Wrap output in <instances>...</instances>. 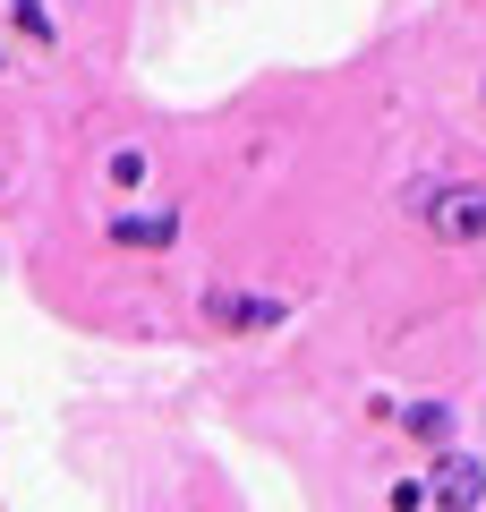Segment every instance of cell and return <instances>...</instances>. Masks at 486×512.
Here are the masks:
<instances>
[{"instance_id": "1", "label": "cell", "mask_w": 486, "mask_h": 512, "mask_svg": "<svg viewBox=\"0 0 486 512\" xmlns=\"http://www.w3.org/2000/svg\"><path fill=\"white\" fill-rule=\"evenodd\" d=\"M197 325L214 333V342H265V333L299 325V299L290 291H256V282H214V291L197 299Z\"/></svg>"}, {"instance_id": "2", "label": "cell", "mask_w": 486, "mask_h": 512, "mask_svg": "<svg viewBox=\"0 0 486 512\" xmlns=\"http://www.w3.org/2000/svg\"><path fill=\"white\" fill-rule=\"evenodd\" d=\"M188 239V205L180 197H120L103 214V248L111 256H180Z\"/></svg>"}, {"instance_id": "3", "label": "cell", "mask_w": 486, "mask_h": 512, "mask_svg": "<svg viewBox=\"0 0 486 512\" xmlns=\"http://www.w3.org/2000/svg\"><path fill=\"white\" fill-rule=\"evenodd\" d=\"M418 478H427V512H486V453L469 444L418 453Z\"/></svg>"}, {"instance_id": "4", "label": "cell", "mask_w": 486, "mask_h": 512, "mask_svg": "<svg viewBox=\"0 0 486 512\" xmlns=\"http://www.w3.org/2000/svg\"><path fill=\"white\" fill-rule=\"evenodd\" d=\"M427 239L444 256H486V180H444V197L427 205Z\"/></svg>"}, {"instance_id": "5", "label": "cell", "mask_w": 486, "mask_h": 512, "mask_svg": "<svg viewBox=\"0 0 486 512\" xmlns=\"http://www.w3.org/2000/svg\"><path fill=\"white\" fill-rule=\"evenodd\" d=\"M393 436L410 444V461L418 453H444V444H461V402H452V393H401Z\"/></svg>"}, {"instance_id": "6", "label": "cell", "mask_w": 486, "mask_h": 512, "mask_svg": "<svg viewBox=\"0 0 486 512\" xmlns=\"http://www.w3.org/2000/svg\"><path fill=\"white\" fill-rule=\"evenodd\" d=\"M94 180H103L111 197H154L162 163H154V146H145V137H111V146H103V163H94Z\"/></svg>"}, {"instance_id": "7", "label": "cell", "mask_w": 486, "mask_h": 512, "mask_svg": "<svg viewBox=\"0 0 486 512\" xmlns=\"http://www.w3.org/2000/svg\"><path fill=\"white\" fill-rule=\"evenodd\" d=\"M0 35L18 43V52L52 60L60 52V9H52V0H0Z\"/></svg>"}, {"instance_id": "8", "label": "cell", "mask_w": 486, "mask_h": 512, "mask_svg": "<svg viewBox=\"0 0 486 512\" xmlns=\"http://www.w3.org/2000/svg\"><path fill=\"white\" fill-rule=\"evenodd\" d=\"M444 180H452V171H410V180H401V197H393V205H401V214H410V222H427V205L444 197Z\"/></svg>"}, {"instance_id": "9", "label": "cell", "mask_w": 486, "mask_h": 512, "mask_svg": "<svg viewBox=\"0 0 486 512\" xmlns=\"http://www.w3.org/2000/svg\"><path fill=\"white\" fill-rule=\"evenodd\" d=\"M384 512H427V478H418V470H393V478H384Z\"/></svg>"}, {"instance_id": "10", "label": "cell", "mask_w": 486, "mask_h": 512, "mask_svg": "<svg viewBox=\"0 0 486 512\" xmlns=\"http://www.w3.org/2000/svg\"><path fill=\"white\" fill-rule=\"evenodd\" d=\"M359 410H367V427H393V410H401V393H393V384H376V393H367Z\"/></svg>"}, {"instance_id": "11", "label": "cell", "mask_w": 486, "mask_h": 512, "mask_svg": "<svg viewBox=\"0 0 486 512\" xmlns=\"http://www.w3.org/2000/svg\"><path fill=\"white\" fill-rule=\"evenodd\" d=\"M9 69H18V43H9V35H0V77H9Z\"/></svg>"}, {"instance_id": "12", "label": "cell", "mask_w": 486, "mask_h": 512, "mask_svg": "<svg viewBox=\"0 0 486 512\" xmlns=\"http://www.w3.org/2000/svg\"><path fill=\"white\" fill-rule=\"evenodd\" d=\"M9 188H18V180H9V163H0V205H9Z\"/></svg>"}, {"instance_id": "13", "label": "cell", "mask_w": 486, "mask_h": 512, "mask_svg": "<svg viewBox=\"0 0 486 512\" xmlns=\"http://www.w3.org/2000/svg\"><path fill=\"white\" fill-rule=\"evenodd\" d=\"M478 120H486V69H478Z\"/></svg>"}]
</instances>
